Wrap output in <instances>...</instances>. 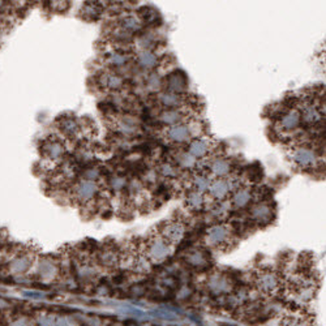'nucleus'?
Listing matches in <instances>:
<instances>
[{
  "label": "nucleus",
  "mask_w": 326,
  "mask_h": 326,
  "mask_svg": "<svg viewBox=\"0 0 326 326\" xmlns=\"http://www.w3.org/2000/svg\"><path fill=\"white\" fill-rule=\"evenodd\" d=\"M302 124V114L299 109H291L286 111L279 119V127L283 132H292Z\"/></svg>",
  "instance_id": "9"
},
{
  "label": "nucleus",
  "mask_w": 326,
  "mask_h": 326,
  "mask_svg": "<svg viewBox=\"0 0 326 326\" xmlns=\"http://www.w3.org/2000/svg\"><path fill=\"white\" fill-rule=\"evenodd\" d=\"M234 185H232L231 179L229 178H218V179H213L210 183L208 192L213 198L218 201H223L231 191H234Z\"/></svg>",
  "instance_id": "3"
},
{
  "label": "nucleus",
  "mask_w": 326,
  "mask_h": 326,
  "mask_svg": "<svg viewBox=\"0 0 326 326\" xmlns=\"http://www.w3.org/2000/svg\"><path fill=\"white\" fill-rule=\"evenodd\" d=\"M102 81H103V86H105L106 89H110V90H119V89L123 88V84H124V80L121 79L119 74H115V73L103 74Z\"/></svg>",
  "instance_id": "21"
},
{
  "label": "nucleus",
  "mask_w": 326,
  "mask_h": 326,
  "mask_svg": "<svg viewBox=\"0 0 326 326\" xmlns=\"http://www.w3.org/2000/svg\"><path fill=\"white\" fill-rule=\"evenodd\" d=\"M159 120L167 127L185 123V114L182 109H165L159 115Z\"/></svg>",
  "instance_id": "15"
},
{
  "label": "nucleus",
  "mask_w": 326,
  "mask_h": 326,
  "mask_svg": "<svg viewBox=\"0 0 326 326\" xmlns=\"http://www.w3.org/2000/svg\"><path fill=\"white\" fill-rule=\"evenodd\" d=\"M250 198H252V196H250L249 189H236V191L234 192V196H232V204H234V206H236V208H244V206L249 204Z\"/></svg>",
  "instance_id": "22"
},
{
  "label": "nucleus",
  "mask_w": 326,
  "mask_h": 326,
  "mask_svg": "<svg viewBox=\"0 0 326 326\" xmlns=\"http://www.w3.org/2000/svg\"><path fill=\"white\" fill-rule=\"evenodd\" d=\"M212 144L208 140H204V138H198V137H193L191 141L187 145V152L191 154L192 157L200 161V159H204L208 157V154H210L212 152Z\"/></svg>",
  "instance_id": "7"
},
{
  "label": "nucleus",
  "mask_w": 326,
  "mask_h": 326,
  "mask_svg": "<svg viewBox=\"0 0 326 326\" xmlns=\"http://www.w3.org/2000/svg\"><path fill=\"white\" fill-rule=\"evenodd\" d=\"M166 86H167V91L182 94L188 88V80H187V76H185L184 72L178 71L177 69V71L167 74V77H166Z\"/></svg>",
  "instance_id": "6"
},
{
  "label": "nucleus",
  "mask_w": 326,
  "mask_h": 326,
  "mask_svg": "<svg viewBox=\"0 0 326 326\" xmlns=\"http://www.w3.org/2000/svg\"><path fill=\"white\" fill-rule=\"evenodd\" d=\"M191 262L192 265H196V266H200V265H205L206 259L203 252H193V255L191 256Z\"/></svg>",
  "instance_id": "31"
},
{
  "label": "nucleus",
  "mask_w": 326,
  "mask_h": 326,
  "mask_svg": "<svg viewBox=\"0 0 326 326\" xmlns=\"http://www.w3.org/2000/svg\"><path fill=\"white\" fill-rule=\"evenodd\" d=\"M187 204L191 209H194V210H200V209L204 208L205 205V197H204V193H200L197 191H192L191 193L187 197Z\"/></svg>",
  "instance_id": "26"
},
{
  "label": "nucleus",
  "mask_w": 326,
  "mask_h": 326,
  "mask_svg": "<svg viewBox=\"0 0 326 326\" xmlns=\"http://www.w3.org/2000/svg\"><path fill=\"white\" fill-rule=\"evenodd\" d=\"M257 285L264 292H274L279 288L281 281H279V277L273 271H264L257 277Z\"/></svg>",
  "instance_id": "11"
},
{
  "label": "nucleus",
  "mask_w": 326,
  "mask_h": 326,
  "mask_svg": "<svg viewBox=\"0 0 326 326\" xmlns=\"http://www.w3.org/2000/svg\"><path fill=\"white\" fill-rule=\"evenodd\" d=\"M300 114H302V123L304 121L309 126H316L323 118L322 109L318 107L317 105H313V103H309L304 107V110H300Z\"/></svg>",
  "instance_id": "13"
},
{
  "label": "nucleus",
  "mask_w": 326,
  "mask_h": 326,
  "mask_svg": "<svg viewBox=\"0 0 326 326\" xmlns=\"http://www.w3.org/2000/svg\"><path fill=\"white\" fill-rule=\"evenodd\" d=\"M252 217L256 222H269L271 217V209L266 204H260L252 209Z\"/></svg>",
  "instance_id": "20"
},
{
  "label": "nucleus",
  "mask_w": 326,
  "mask_h": 326,
  "mask_svg": "<svg viewBox=\"0 0 326 326\" xmlns=\"http://www.w3.org/2000/svg\"><path fill=\"white\" fill-rule=\"evenodd\" d=\"M185 234V227L182 222H171L166 224L165 230L162 232V238L170 244L178 243L183 239Z\"/></svg>",
  "instance_id": "12"
},
{
  "label": "nucleus",
  "mask_w": 326,
  "mask_h": 326,
  "mask_svg": "<svg viewBox=\"0 0 326 326\" xmlns=\"http://www.w3.org/2000/svg\"><path fill=\"white\" fill-rule=\"evenodd\" d=\"M209 172L212 173L215 179L218 178H227L231 172V163L224 158H214L209 162Z\"/></svg>",
  "instance_id": "14"
},
{
  "label": "nucleus",
  "mask_w": 326,
  "mask_h": 326,
  "mask_svg": "<svg viewBox=\"0 0 326 326\" xmlns=\"http://www.w3.org/2000/svg\"><path fill=\"white\" fill-rule=\"evenodd\" d=\"M212 180V178L208 177L206 173H197L193 177V191L205 193V192H208Z\"/></svg>",
  "instance_id": "23"
},
{
  "label": "nucleus",
  "mask_w": 326,
  "mask_h": 326,
  "mask_svg": "<svg viewBox=\"0 0 326 326\" xmlns=\"http://www.w3.org/2000/svg\"><path fill=\"white\" fill-rule=\"evenodd\" d=\"M230 232L231 231L226 226H214L206 234V241L212 247L219 248L222 245H226L230 240V235H231Z\"/></svg>",
  "instance_id": "8"
},
{
  "label": "nucleus",
  "mask_w": 326,
  "mask_h": 326,
  "mask_svg": "<svg viewBox=\"0 0 326 326\" xmlns=\"http://www.w3.org/2000/svg\"><path fill=\"white\" fill-rule=\"evenodd\" d=\"M137 63L144 69H154L158 64V56L156 53L149 50H141L137 54Z\"/></svg>",
  "instance_id": "17"
},
{
  "label": "nucleus",
  "mask_w": 326,
  "mask_h": 326,
  "mask_svg": "<svg viewBox=\"0 0 326 326\" xmlns=\"http://www.w3.org/2000/svg\"><path fill=\"white\" fill-rule=\"evenodd\" d=\"M159 103L165 109H182L183 101L182 94H177V93H171V91H162L161 94L158 95Z\"/></svg>",
  "instance_id": "16"
},
{
  "label": "nucleus",
  "mask_w": 326,
  "mask_h": 326,
  "mask_svg": "<svg viewBox=\"0 0 326 326\" xmlns=\"http://www.w3.org/2000/svg\"><path fill=\"white\" fill-rule=\"evenodd\" d=\"M166 136H167L170 141L175 142V144H188L192 138H193L191 126L187 123L168 127Z\"/></svg>",
  "instance_id": "4"
},
{
  "label": "nucleus",
  "mask_w": 326,
  "mask_h": 326,
  "mask_svg": "<svg viewBox=\"0 0 326 326\" xmlns=\"http://www.w3.org/2000/svg\"><path fill=\"white\" fill-rule=\"evenodd\" d=\"M43 153L48 159H58L64 154V145L59 140H51L44 142Z\"/></svg>",
  "instance_id": "18"
},
{
  "label": "nucleus",
  "mask_w": 326,
  "mask_h": 326,
  "mask_svg": "<svg viewBox=\"0 0 326 326\" xmlns=\"http://www.w3.org/2000/svg\"><path fill=\"white\" fill-rule=\"evenodd\" d=\"M62 131L64 135L67 136H74L79 132V124L73 120V119H65L62 123Z\"/></svg>",
  "instance_id": "28"
},
{
  "label": "nucleus",
  "mask_w": 326,
  "mask_h": 326,
  "mask_svg": "<svg viewBox=\"0 0 326 326\" xmlns=\"http://www.w3.org/2000/svg\"><path fill=\"white\" fill-rule=\"evenodd\" d=\"M32 265L33 257H30L29 253H20L9 261L8 269L15 275H20V274H25L27 271H29Z\"/></svg>",
  "instance_id": "10"
},
{
  "label": "nucleus",
  "mask_w": 326,
  "mask_h": 326,
  "mask_svg": "<svg viewBox=\"0 0 326 326\" xmlns=\"http://www.w3.org/2000/svg\"><path fill=\"white\" fill-rule=\"evenodd\" d=\"M147 85H149L150 89H153V90H159L162 88V85H163V81H162V79L157 73H152L149 79H147Z\"/></svg>",
  "instance_id": "30"
},
{
  "label": "nucleus",
  "mask_w": 326,
  "mask_h": 326,
  "mask_svg": "<svg viewBox=\"0 0 326 326\" xmlns=\"http://www.w3.org/2000/svg\"><path fill=\"white\" fill-rule=\"evenodd\" d=\"M98 193V187L94 182L83 180L74 187V197L76 200L83 204H90L94 201V197Z\"/></svg>",
  "instance_id": "5"
},
{
  "label": "nucleus",
  "mask_w": 326,
  "mask_h": 326,
  "mask_svg": "<svg viewBox=\"0 0 326 326\" xmlns=\"http://www.w3.org/2000/svg\"><path fill=\"white\" fill-rule=\"evenodd\" d=\"M170 249L171 244L161 236L149 241L146 245V256L152 261H163L170 255Z\"/></svg>",
  "instance_id": "2"
},
{
  "label": "nucleus",
  "mask_w": 326,
  "mask_h": 326,
  "mask_svg": "<svg viewBox=\"0 0 326 326\" xmlns=\"http://www.w3.org/2000/svg\"><path fill=\"white\" fill-rule=\"evenodd\" d=\"M127 62V55L123 53H114L110 54L109 56V63L111 65H116V67H120V65L126 64Z\"/></svg>",
  "instance_id": "29"
},
{
  "label": "nucleus",
  "mask_w": 326,
  "mask_h": 326,
  "mask_svg": "<svg viewBox=\"0 0 326 326\" xmlns=\"http://www.w3.org/2000/svg\"><path fill=\"white\" fill-rule=\"evenodd\" d=\"M179 168L177 166H173L172 163H168V162H165L162 163L158 167V172L161 173L162 177L167 178V179H173V178L178 177V172H179Z\"/></svg>",
  "instance_id": "27"
},
{
  "label": "nucleus",
  "mask_w": 326,
  "mask_h": 326,
  "mask_svg": "<svg viewBox=\"0 0 326 326\" xmlns=\"http://www.w3.org/2000/svg\"><path fill=\"white\" fill-rule=\"evenodd\" d=\"M38 274L42 279L53 278V277L56 274V265L54 264V262L47 261V260H44V261L39 262L38 264Z\"/></svg>",
  "instance_id": "25"
},
{
  "label": "nucleus",
  "mask_w": 326,
  "mask_h": 326,
  "mask_svg": "<svg viewBox=\"0 0 326 326\" xmlns=\"http://www.w3.org/2000/svg\"><path fill=\"white\" fill-rule=\"evenodd\" d=\"M178 168H184V170H194L198 166V161L194 157H192L187 150H183L177 156Z\"/></svg>",
  "instance_id": "19"
},
{
  "label": "nucleus",
  "mask_w": 326,
  "mask_h": 326,
  "mask_svg": "<svg viewBox=\"0 0 326 326\" xmlns=\"http://www.w3.org/2000/svg\"><path fill=\"white\" fill-rule=\"evenodd\" d=\"M120 28L123 30H126V32L132 34V33L140 30V28H141V21L138 20L137 17H135V16H126V17H123V20L120 21Z\"/></svg>",
  "instance_id": "24"
},
{
  "label": "nucleus",
  "mask_w": 326,
  "mask_h": 326,
  "mask_svg": "<svg viewBox=\"0 0 326 326\" xmlns=\"http://www.w3.org/2000/svg\"><path fill=\"white\" fill-rule=\"evenodd\" d=\"M291 159L297 167L303 170H312L317 166L318 157L313 149L307 146H296L291 152Z\"/></svg>",
  "instance_id": "1"
}]
</instances>
